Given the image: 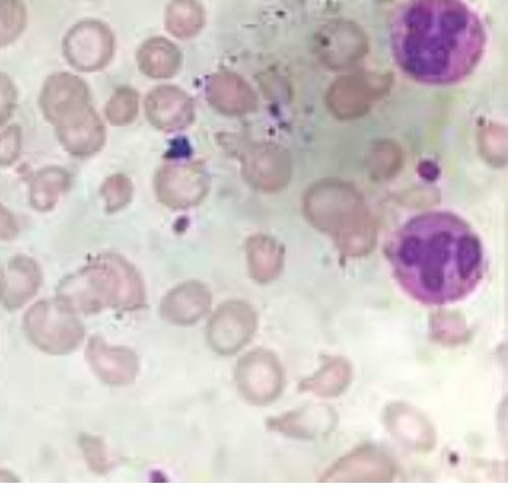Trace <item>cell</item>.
I'll list each match as a JSON object with an SVG mask.
<instances>
[{
    "mask_svg": "<svg viewBox=\"0 0 512 497\" xmlns=\"http://www.w3.org/2000/svg\"><path fill=\"white\" fill-rule=\"evenodd\" d=\"M390 261L400 285L426 304L457 302L483 278L485 251L472 226L447 211L408 220L396 232Z\"/></svg>",
    "mask_w": 512,
    "mask_h": 497,
    "instance_id": "6da1fadb",
    "label": "cell"
},
{
    "mask_svg": "<svg viewBox=\"0 0 512 497\" xmlns=\"http://www.w3.org/2000/svg\"><path fill=\"white\" fill-rule=\"evenodd\" d=\"M486 42L481 19L462 0H409L391 26L398 67L426 85L465 80L478 67Z\"/></svg>",
    "mask_w": 512,
    "mask_h": 497,
    "instance_id": "7a4b0ae2",
    "label": "cell"
},
{
    "mask_svg": "<svg viewBox=\"0 0 512 497\" xmlns=\"http://www.w3.org/2000/svg\"><path fill=\"white\" fill-rule=\"evenodd\" d=\"M56 299L75 314L95 315L109 307H139L144 302V289L130 267L106 258L64 279Z\"/></svg>",
    "mask_w": 512,
    "mask_h": 497,
    "instance_id": "3957f363",
    "label": "cell"
},
{
    "mask_svg": "<svg viewBox=\"0 0 512 497\" xmlns=\"http://www.w3.org/2000/svg\"><path fill=\"white\" fill-rule=\"evenodd\" d=\"M23 328L38 350L52 356L73 353L85 339V328L77 314L57 299L42 300L31 306L24 316Z\"/></svg>",
    "mask_w": 512,
    "mask_h": 497,
    "instance_id": "277c9868",
    "label": "cell"
},
{
    "mask_svg": "<svg viewBox=\"0 0 512 497\" xmlns=\"http://www.w3.org/2000/svg\"><path fill=\"white\" fill-rule=\"evenodd\" d=\"M236 382L245 400L254 405H267L281 394L284 386V372L274 354L265 350H256L239 361Z\"/></svg>",
    "mask_w": 512,
    "mask_h": 497,
    "instance_id": "5b68a950",
    "label": "cell"
},
{
    "mask_svg": "<svg viewBox=\"0 0 512 497\" xmlns=\"http://www.w3.org/2000/svg\"><path fill=\"white\" fill-rule=\"evenodd\" d=\"M258 319L251 306L232 301L218 308L207 330L211 348L221 355H233L245 347L253 337Z\"/></svg>",
    "mask_w": 512,
    "mask_h": 497,
    "instance_id": "8992f818",
    "label": "cell"
},
{
    "mask_svg": "<svg viewBox=\"0 0 512 497\" xmlns=\"http://www.w3.org/2000/svg\"><path fill=\"white\" fill-rule=\"evenodd\" d=\"M86 359L94 374L110 386L130 385L139 374V358L134 351L110 345L98 336L89 341Z\"/></svg>",
    "mask_w": 512,
    "mask_h": 497,
    "instance_id": "52a82bcc",
    "label": "cell"
},
{
    "mask_svg": "<svg viewBox=\"0 0 512 497\" xmlns=\"http://www.w3.org/2000/svg\"><path fill=\"white\" fill-rule=\"evenodd\" d=\"M392 460L374 447H360L337 462L325 475L327 482L392 481Z\"/></svg>",
    "mask_w": 512,
    "mask_h": 497,
    "instance_id": "ba28073f",
    "label": "cell"
},
{
    "mask_svg": "<svg viewBox=\"0 0 512 497\" xmlns=\"http://www.w3.org/2000/svg\"><path fill=\"white\" fill-rule=\"evenodd\" d=\"M42 275L37 263L25 256L12 259L0 272V304L18 310L37 294Z\"/></svg>",
    "mask_w": 512,
    "mask_h": 497,
    "instance_id": "9c48e42d",
    "label": "cell"
},
{
    "mask_svg": "<svg viewBox=\"0 0 512 497\" xmlns=\"http://www.w3.org/2000/svg\"><path fill=\"white\" fill-rule=\"evenodd\" d=\"M212 297L202 284L186 283L169 292L161 304L162 317L177 326H191L201 321L211 308Z\"/></svg>",
    "mask_w": 512,
    "mask_h": 497,
    "instance_id": "30bf717a",
    "label": "cell"
},
{
    "mask_svg": "<svg viewBox=\"0 0 512 497\" xmlns=\"http://www.w3.org/2000/svg\"><path fill=\"white\" fill-rule=\"evenodd\" d=\"M384 420L394 436L411 449L429 451L435 444L430 422L416 409L404 404L391 405Z\"/></svg>",
    "mask_w": 512,
    "mask_h": 497,
    "instance_id": "8fae6325",
    "label": "cell"
},
{
    "mask_svg": "<svg viewBox=\"0 0 512 497\" xmlns=\"http://www.w3.org/2000/svg\"><path fill=\"white\" fill-rule=\"evenodd\" d=\"M158 184L162 199L177 207L196 204L206 192L204 173L195 167H175L165 170Z\"/></svg>",
    "mask_w": 512,
    "mask_h": 497,
    "instance_id": "7c38bea8",
    "label": "cell"
},
{
    "mask_svg": "<svg viewBox=\"0 0 512 497\" xmlns=\"http://www.w3.org/2000/svg\"><path fill=\"white\" fill-rule=\"evenodd\" d=\"M351 379V364L344 358H334L320 368L313 377L303 381L300 390L318 397L333 398L345 392Z\"/></svg>",
    "mask_w": 512,
    "mask_h": 497,
    "instance_id": "4fadbf2b",
    "label": "cell"
},
{
    "mask_svg": "<svg viewBox=\"0 0 512 497\" xmlns=\"http://www.w3.org/2000/svg\"><path fill=\"white\" fill-rule=\"evenodd\" d=\"M70 175L61 168L50 167L39 171L31 184L32 206L41 212L52 210L70 185Z\"/></svg>",
    "mask_w": 512,
    "mask_h": 497,
    "instance_id": "5bb4252c",
    "label": "cell"
},
{
    "mask_svg": "<svg viewBox=\"0 0 512 497\" xmlns=\"http://www.w3.org/2000/svg\"><path fill=\"white\" fill-rule=\"evenodd\" d=\"M79 443L89 468L97 474H105L110 465L105 442L97 436L84 434Z\"/></svg>",
    "mask_w": 512,
    "mask_h": 497,
    "instance_id": "9a60e30c",
    "label": "cell"
},
{
    "mask_svg": "<svg viewBox=\"0 0 512 497\" xmlns=\"http://www.w3.org/2000/svg\"><path fill=\"white\" fill-rule=\"evenodd\" d=\"M22 133L13 126L0 134V166H9L16 162L21 154Z\"/></svg>",
    "mask_w": 512,
    "mask_h": 497,
    "instance_id": "2e32d148",
    "label": "cell"
},
{
    "mask_svg": "<svg viewBox=\"0 0 512 497\" xmlns=\"http://www.w3.org/2000/svg\"><path fill=\"white\" fill-rule=\"evenodd\" d=\"M130 184L121 176L109 179L103 188V196L108 209L116 210L124 205L130 198Z\"/></svg>",
    "mask_w": 512,
    "mask_h": 497,
    "instance_id": "e0dca14e",
    "label": "cell"
},
{
    "mask_svg": "<svg viewBox=\"0 0 512 497\" xmlns=\"http://www.w3.org/2000/svg\"><path fill=\"white\" fill-rule=\"evenodd\" d=\"M433 333L438 340L446 344H457L466 340L467 330L464 322H434Z\"/></svg>",
    "mask_w": 512,
    "mask_h": 497,
    "instance_id": "ac0fdd59",
    "label": "cell"
},
{
    "mask_svg": "<svg viewBox=\"0 0 512 497\" xmlns=\"http://www.w3.org/2000/svg\"><path fill=\"white\" fill-rule=\"evenodd\" d=\"M18 234V225L11 212L0 205V239H12Z\"/></svg>",
    "mask_w": 512,
    "mask_h": 497,
    "instance_id": "d6986e66",
    "label": "cell"
},
{
    "mask_svg": "<svg viewBox=\"0 0 512 497\" xmlns=\"http://www.w3.org/2000/svg\"><path fill=\"white\" fill-rule=\"evenodd\" d=\"M19 477L12 471L0 469V482H19Z\"/></svg>",
    "mask_w": 512,
    "mask_h": 497,
    "instance_id": "ffe728a7",
    "label": "cell"
}]
</instances>
